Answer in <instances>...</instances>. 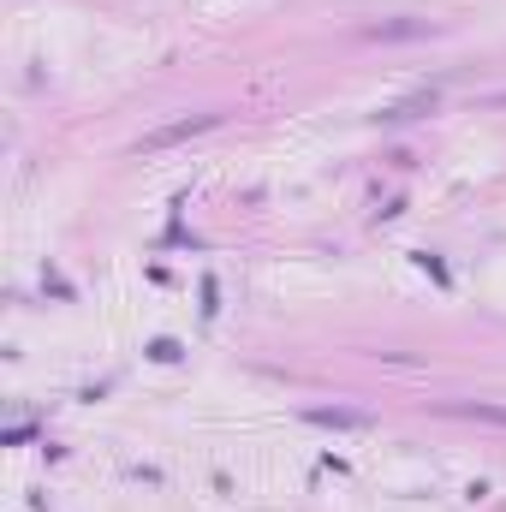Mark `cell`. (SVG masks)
Wrapping results in <instances>:
<instances>
[{"instance_id":"4","label":"cell","mask_w":506,"mask_h":512,"mask_svg":"<svg viewBox=\"0 0 506 512\" xmlns=\"http://www.w3.org/2000/svg\"><path fill=\"white\" fill-rule=\"evenodd\" d=\"M465 417H477V423H495V429H506V405H459Z\"/></svg>"},{"instance_id":"5","label":"cell","mask_w":506,"mask_h":512,"mask_svg":"<svg viewBox=\"0 0 506 512\" xmlns=\"http://www.w3.org/2000/svg\"><path fill=\"white\" fill-rule=\"evenodd\" d=\"M376 36H429V24H381Z\"/></svg>"},{"instance_id":"3","label":"cell","mask_w":506,"mask_h":512,"mask_svg":"<svg viewBox=\"0 0 506 512\" xmlns=\"http://www.w3.org/2000/svg\"><path fill=\"white\" fill-rule=\"evenodd\" d=\"M310 423H322V429H364L370 417H364V411H328V405H316Z\"/></svg>"},{"instance_id":"2","label":"cell","mask_w":506,"mask_h":512,"mask_svg":"<svg viewBox=\"0 0 506 512\" xmlns=\"http://www.w3.org/2000/svg\"><path fill=\"white\" fill-rule=\"evenodd\" d=\"M435 96H441V90H417V96H405V102L381 108V120H417V114H429V108H435Z\"/></svg>"},{"instance_id":"1","label":"cell","mask_w":506,"mask_h":512,"mask_svg":"<svg viewBox=\"0 0 506 512\" xmlns=\"http://www.w3.org/2000/svg\"><path fill=\"white\" fill-rule=\"evenodd\" d=\"M209 126H221V114H191V120H173V126L149 131V137H143V149H167V143H179V137H191V131H209Z\"/></svg>"},{"instance_id":"6","label":"cell","mask_w":506,"mask_h":512,"mask_svg":"<svg viewBox=\"0 0 506 512\" xmlns=\"http://www.w3.org/2000/svg\"><path fill=\"white\" fill-rule=\"evenodd\" d=\"M489 108H506V90H501V96H489Z\"/></svg>"}]
</instances>
